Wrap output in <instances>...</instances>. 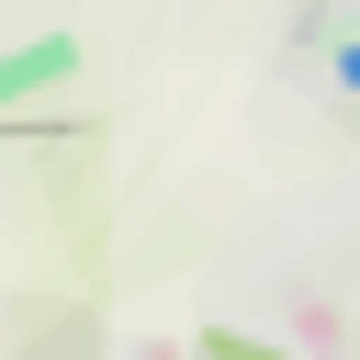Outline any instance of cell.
<instances>
[{
    "label": "cell",
    "mask_w": 360,
    "mask_h": 360,
    "mask_svg": "<svg viewBox=\"0 0 360 360\" xmlns=\"http://www.w3.org/2000/svg\"><path fill=\"white\" fill-rule=\"evenodd\" d=\"M68 68H79V45H68V34H45V45L0 56V90H34V79H68Z\"/></svg>",
    "instance_id": "obj_1"
},
{
    "label": "cell",
    "mask_w": 360,
    "mask_h": 360,
    "mask_svg": "<svg viewBox=\"0 0 360 360\" xmlns=\"http://www.w3.org/2000/svg\"><path fill=\"white\" fill-rule=\"evenodd\" d=\"M202 360H281V349H259V338H225V326H214V338H202Z\"/></svg>",
    "instance_id": "obj_2"
},
{
    "label": "cell",
    "mask_w": 360,
    "mask_h": 360,
    "mask_svg": "<svg viewBox=\"0 0 360 360\" xmlns=\"http://www.w3.org/2000/svg\"><path fill=\"white\" fill-rule=\"evenodd\" d=\"M349 79H360V45H349Z\"/></svg>",
    "instance_id": "obj_3"
}]
</instances>
